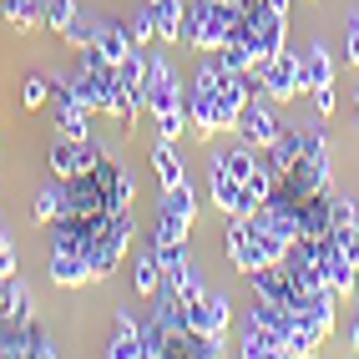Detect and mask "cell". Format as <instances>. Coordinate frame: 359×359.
Returning <instances> with one entry per match:
<instances>
[{
	"label": "cell",
	"instance_id": "6da1fadb",
	"mask_svg": "<svg viewBox=\"0 0 359 359\" xmlns=\"http://www.w3.org/2000/svg\"><path fill=\"white\" fill-rule=\"evenodd\" d=\"M71 86H76V97L91 116H111V107H116V61H107L97 46H86V51H76V66H71Z\"/></svg>",
	"mask_w": 359,
	"mask_h": 359
},
{
	"label": "cell",
	"instance_id": "7a4b0ae2",
	"mask_svg": "<svg viewBox=\"0 0 359 359\" xmlns=\"http://www.w3.org/2000/svg\"><path fill=\"white\" fill-rule=\"evenodd\" d=\"M289 243L278 233L258 228L253 218H228V258L238 273H253V269H269V263H283Z\"/></svg>",
	"mask_w": 359,
	"mask_h": 359
},
{
	"label": "cell",
	"instance_id": "3957f363",
	"mask_svg": "<svg viewBox=\"0 0 359 359\" xmlns=\"http://www.w3.org/2000/svg\"><path fill=\"white\" fill-rule=\"evenodd\" d=\"M238 20V6H228V0H187V15H182V46H193V51L212 56L218 46L228 41Z\"/></svg>",
	"mask_w": 359,
	"mask_h": 359
},
{
	"label": "cell",
	"instance_id": "277c9868",
	"mask_svg": "<svg viewBox=\"0 0 359 359\" xmlns=\"http://www.w3.org/2000/svg\"><path fill=\"white\" fill-rule=\"evenodd\" d=\"M147 61H152V66H147V86H142V111L162 116V111L187 107V91H182V81H177V71L167 66V56L157 51V56H147Z\"/></svg>",
	"mask_w": 359,
	"mask_h": 359
},
{
	"label": "cell",
	"instance_id": "5b68a950",
	"mask_svg": "<svg viewBox=\"0 0 359 359\" xmlns=\"http://www.w3.org/2000/svg\"><path fill=\"white\" fill-rule=\"evenodd\" d=\"M299 61H304V56H294L289 46H283L278 56L258 61V71H263V97H269L273 107H289L294 97H304V81H299Z\"/></svg>",
	"mask_w": 359,
	"mask_h": 359
},
{
	"label": "cell",
	"instance_id": "8992f818",
	"mask_svg": "<svg viewBox=\"0 0 359 359\" xmlns=\"http://www.w3.org/2000/svg\"><path fill=\"white\" fill-rule=\"evenodd\" d=\"M278 127H283V122H278L273 102H269V97H248V102H243V111H238V127H233V132L243 137L248 147H258V152H263V147H269V142L278 137Z\"/></svg>",
	"mask_w": 359,
	"mask_h": 359
},
{
	"label": "cell",
	"instance_id": "52a82bcc",
	"mask_svg": "<svg viewBox=\"0 0 359 359\" xmlns=\"http://www.w3.org/2000/svg\"><path fill=\"white\" fill-rule=\"evenodd\" d=\"M182 309H187V324H193V334L228 344V294H212V289H208L198 304H182Z\"/></svg>",
	"mask_w": 359,
	"mask_h": 359
},
{
	"label": "cell",
	"instance_id": "ba28073f",
	"mask_svg": "<svg viewBox=\"0 0 359 359\" xmlns=\"http://www.w3.org/2000/svg\"><path fill=\"white\" fill-rule=\"evenodd\" d=\"M319 273H324V283L334 294H359V273H354V258L334 243V238H319Z\"/></svg>",
	"mask_w": 359,
	"mask_h": 359
},
{
	"label": "cell",
	"instance_id": "9c48e42d",
	"mask_svg": "<svg viewBox=\"0 0 359 359\" xmlns=\"http://www.w3.org/2000/svg\"><path fill=\"white\" fill-rule=\"evenodd\" d=\"M31 309H36L31 283L20 273H6V278H0V324H26V319H36Z\"/></svg>",
	"mask_w": 359,
	"mask_h": 359
},
{
	"label": "cell",
	"instance_id": "30bf717a",
	"mask_svg": "<svg viewBox=\"0 0 359 359\" xmlns=\"http://www.w3.org/2000/svg\"><path fill=\"white\" fill-rule=\"evenodd\" d=\"M46 273H51V283H61V289H86V283H97V273H91V263L81 253H56V248H51Z\"/></svg>",
	"mask_w": 359,
	"mask_h": 359
},
{
	"label": "cell",
	"instance_id": "8fae6325",
	"mask_svg": "<svg viewBox=\"0 0 359 359\" xmlns=\"http://www.w3.org/2000/svg\"><path fill=\"white\" fill-rule=\"evenodd\" d=\"M334 56H329V46L324 41H314L304 51V61H299V81H304V91H319V86H334Z\"/></svg>",
	"mask_w": 359,
	"mask_h": 359
},
{
	"label": "cell",
	"instance_id": "7c38bea8",
	"mask_svg": "<svg viewBox=\"0 0 359 359\" xmlns=\"http://www.w3.org/2000/svg\"><path fill=\"white\" fill-rule=\"evenodd\" d=\"M238 354L243 359H283V339L273 329H263L253 319H243V339H238Z\"/></svg>",
	"mask_w": 359,
	"mask_h": 359
},
{
	"label": "cell",
	"instance_id": "4fadbf2b",
	"mask_svg": "<svg viewBox=\"0 0 359 359\" xmlns=\"http://www.w3.org/2000/svg\"><path fill=\"white\" fill-rule=\"evenodd\" d=\"M212 157H218V162H223V172H228V177H238V182H248L263 152H258V147H248V142H243V137H238V142H233V147H212Z\"/></svg>",
	"mask_w": 359,
	"mask_h": 359
},
{
	"label": "cell",
	"instance_id": "5bb4252c",
	"mask_svg": "<svg viewBox=\"0 0 359 359\" xmlns=\"http://www.w3.org/2000/svg\"><path fill=\"white\" fill-rule=\"evenodd\" d=\"M107 359H142V324L132 314H116V334L107 339Z\"/></svg>",
	"mask_w": 359,
	"mask_h": 359
},
{
	"label": "cell",
	"instance_id": "9a60e30c",
	"mask_svg": "<svg viewBox=\"0 0 359 359\" xmlns=\"http://www.w3.org/2000/svg\"><path fill=\"white\" fill-rule=\"evenodd\" d=\"M152 172H157V182H162V187L187 182V167H182L177 142H162V137H157V147H152Z\"/></svg>",
	"mask_w": 359,
	"mask_h": 359
},
{
	"label": "cell",
	"instance_id": "2e32d148",
	"mask_svg": "<svg viewBox=\"0 0 359 359\" xmlns=\"http://www.w3.org/2000/svg\"><path fill=\"white\" fill-rule=\"evenodd\" d=\"M97 51L107 61H122V56L137 51V41H132V31L122 26V20H102V26H97Z\"/></svg>",
	"mask_w": 359,
	"mask_h": 359
},
{
	"label": "cell",
	"instance_id": "e0dca14e",
	"mask_svg": "<svg viewBox=\"0 0 359 359\" xmlns=\"http://www.w3.org/2000/svg\"><path fill=\"white\" fill-rule=\"evenodd\" d=\"M61 212H66V177H51V182L31 198V218H36V223H56Z\"/></svg>",
	"mask_w": 359,
	"mask_h": 359
},
{
	"label": "cell",
	"instance_id": "ac0fdd59",
	"mask_svg": "<svg viewBox=\"0 0 359 359\" xmlns=\"http://www.w3.org/2000/svg\"><path fill=\"white\" fill-rule=\"evenodd\" d=\"M46 167H51V177H76L81 172V167H76V137L56 132L51 147H46Z\"/></svg>",
	"mask_w": 359,
	"mask_h": 359
},
{
	"label": "cell",
	"instance_id": "d6986e66",
	"mask_svg": "<svg viewBox=\"0 0 359 359\" xmlns=\"http://www.w3.org/2000/svg\"><path fill=\"white\" fill-rule=\"evenodd\" d=\"M132 289H137V299H157V294H162V263H157V248H152V253H137Z\"/></svg>",
	"mask_w": 359,
	"mask_h": 359
},
{
	"label": "cell",
	"instance_id": "ffe728a7",
	"mask_svg": "<svg viewBox=\"0 0 359 359\" xmlns=\"http://www.w3.org/2000/svg\"><path fill=\"white\" fill-rule=\"evenodd\" d=\"M0 20L11 31H41V0H0Z\"/></svg>",
	"mask_w": 359,
	"mask_h": 359
},
{
	"label": "cell",
	"instance_id": "44dd1931",
	"mask_svg": "<svg viewBox=\"0 0 359 359\" xmlns=\"http://www.w3.org/2000/svg\"><path fill=\"white\" fill-rule=\"evenodd\" d=\"M187 228L193 223H182L177 212H167L157 208V228H152V248H172V243H187Z\"/></svg>",
	"mask_w": 359,
	"mask_h": 359
},
{
	"label": "cell",
	"instance_id": "7402d4cb",
	"mask_svg": "<svg viewBox=\"0 0 359 359\" xmlns=\"http://www.w3.org/2000/svg\"><path fill=\"white\" fill-rule=\"evenodd\" d=\"M132 198H137V177L127 172V167H116V177H111V187H107V208L122 218V212H132Z\"/></svg>",
	"mask_w": 359,
	"mask_h": 359
},
{
	"label": "cell",
	"instance_id": "603a6c76",
	"mask_svg": "<svg viewBox=\"0 0 359 359\" xmlns=\"http://www.w3.org/2000/svg\"><path fill=\"white\" fill-rule=\"evenodd\" d=\"M97 26H102L97 15H81L76 11V15H71V26L61 31V41L71 46V51H86V46H97Z\"/></svg>",
	"mask_w": 359,
	"mask_h": 359
},
{
	"label": "cell",
	"instance_id": "cb8c5ba5",
	"mask_svg": "<svg viewBox=\"0 0 359 359\" xmlns=\"http://www.w3.org/2000/svg\"><path fill=\"white\" fill-rule=\"evenodd\" d=\"M157 208L177 212L182 223H193V218H198V203H193V187H187V182H177V187H162V203H157Z\"/></svg>",
	"mask_w": 359,
	"mask_h": 359
},
{
	"label": "cell",
	"instance_id": "d4e9b609",
	"mask_svg": "<svg viewBox=\"0 0 359 359\" xmlns=\"http://www.w3.org/2000/svg\"><path fill=\"white\" fill-rule=\"evenodd\" d=\"M71 15H76V0H41V26L46 31H66L71 26Z\"/></svg>",
	"mask_w": 359,
	"mask_h": 359
},
{
	"label": "cell",
	"instance_id": "484cf974",
	"mask_svg": "<svg viewBox=\"0 0 359 359\" xmlns=\"http://www.w3.org/2000/svg\"><path fill=\"white\" fill-rule=\"evenodd\" d=\"M46 102H51V76H26L20 81V107L26 111H41Z\"/></svg>",
	"mask_w": 359,
	"mask_h": 359
},
{
	"label": "cell",
	"instance_id": "4316f807",
	"mask_svg": "<svg viewBox=\"0 0 359 359\" xmlns=\"http://www.w3.org/2000/svg\"><path fill=\"white\" fill-rule=\"evenodd\" d=\"M162 354H172V344H167V329L157 319L142 324V359H162Z\"/></svg>",
	"mask_w": 359,
	"mask_h": 359
},
{
	"label": "cell",
	"instance_id": "83f0119b",
	"mask_svg": "<svg viewBox=\"0 0 359 359\" xmlns=\"http://www.w3.org/2000/svg\"><path fill=\"white\" fill-rule=\"evenodd\" d=\"M187 132H193V127H187V107L162 111V116H157V137H162V142H182Z\"/></svg>",
	"mask_w": 359,
	"mask_h": 359
},
{
	"label": "cell",
	"instance_id": "f1b7e54d",
	"mask_svg": "<svg viewBox=\"0 0 359 359\" xmlns=\"http://www.w3.org/2000/svg\"><path fill=\"white\" fill-rule=\"evenodd\" d=\"M127 31H132V41L137 46H147V41H157V15H152V6H142L132 20H127Z\"/></svg>",
	"mask_w": 359,
	"mask_h": 359
},
{
	"label": "cell",
	"instance_id": "f546056e",
	"mask_svg": "<svg viewBox=\"0 0 359 359\" xmlns=\"http://www.w3.org/2000/svg\"><path fill=\"white\" fill-rule=\"evenodd\" d=\"M344 66H359V11L349 15V26H344Z\"/></svg>",
	"mask_w": 359,
	"mask_h": 359
},
{
	"label": "cell",
	"instance_id": "4dcf8cb0",
	"mask_svg": "<svg viewBox=\"0 0 359 359\" xmlns=\"http://www.w3.org/2000/svg\"><path fill=\"white\" fill-rule=\"evenodd\" d=\"M329 223H334V228L354 223V198H334V193H329Z\"/></svg>",
	"mask_w": 359,
	"mask_h": 359
},
{
	"label": "cell",
	"instance_id": "1f68e13d",
	"mask_svg": "<svg viewBox=\"0 0 359 359\" xmlns=\"http://www.w3.org/2000/svg\"><path fill=\"white\" fill-rule=\"evenodd\" d=\"M15 269H20V258H15V243H11V233L0 228V278H6V273H15Z\"/></svg>",
	"mask_w": 359,
	"mask_h": 359
},
{
	"label": "cell",
	"instance_id": "d6a6232c",
	"mask_svg": "<svg viewBox=\"0 0 359 359\" xmlns=\"http://www.w3.org/2000/svg\"><path fill=\"white\" fill-rule=\"evenodd\" d=\"M349 349H359V309H354V324H349Z\"/></svg>",
	"mask_w": 359,
	"mask_h": 359
},
{
	"label": "cell",
	"instance_id": "836d02e7",
	"mask_svg": "<svg viewBox=\"0 0 359 359\" xmlns=\"http://www.w3.org/2000/svg\"><path fill=\"white\" fill-rule=\"evenodd\" d=\"M354 228H359V198H354Z\"/></svg>",
	"mask_w": 359,
	"mask_h": 359
},
{
	"label": "cell",
	"instance_id": "e575fe53",
	"mask_svg": "<svg viewBox=\"0 0 359 359\" xmlns=\"http://www.w3.org/2000/svg\"><path fill=\"white\" fill-rule=\"evenodd\" d=\"M354 111H359V91H354Z\"/></svg>",
	"mask_w": 359,
	"mask_h": 359
},
{
	"label": "cell",
	"instance_id": "d590c367",
	"mask_svg": "<svg viewBox=\"0 0 359 359\" xmlns=\"http://www.w3.org/2000/svg\"><path fill=\"white\" fill-rule=\"evenodd\" d=\"M354 273H359V258H354Z\"/></svg>",
	"mask_w": 359,
	"mask_h": 359
}]
</instances>
